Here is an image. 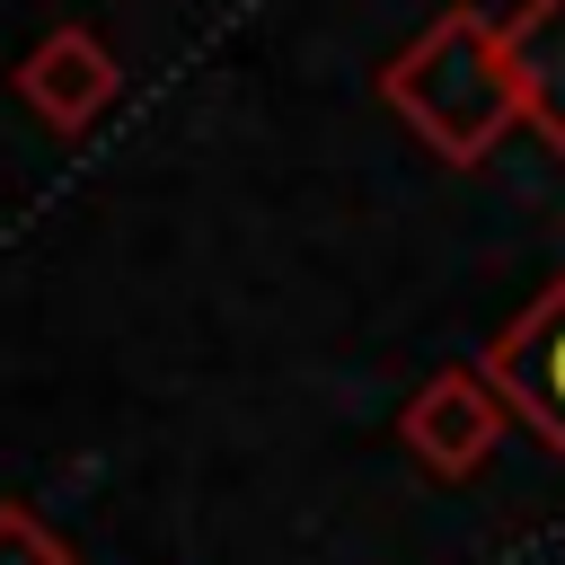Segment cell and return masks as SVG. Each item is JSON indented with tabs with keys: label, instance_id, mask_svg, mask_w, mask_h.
Listing matches in <instances>:
<instances>
[{
	"label": "cell",
	"instance_id": "277c9868",
	"mask_svg": "<svg viewBox=\"0 0 565 565\" xmlns=\"http://www.w3.org/2000/svg\"><path fill=\"white\" fill-rule=\"evenodd\" d=\"M18 88H26V106H35L53 132H79V124H97V115L115 106L124 71H115V53H106L88 26H53V35L18 62Z\"/></svg>",
	"mask_w": 565,
	"mask_h": 565
},
{
	"label": "cell",
	"instance_id": "6da1fadb",
	"mask_svg": "<svg viewBox=\"0 0 565 565\" xmlns=\"http://www.w3.org/2000/svg\"><path fill=\"white\" fill-rule=\"evenodd\" d=\"M388 115L450 168H477L512 124H521V79L503 53V26L477 9H441L388 71H380Z\"/></svg>",
	"mask_w": 565,
	"mask_h": 565
},
{
	"label": "cell",
	"instance_id": "8992f818",
	"mask_svg": "<svg viewBox=\"0 0 565 565\" xmlns=\"http://www.w3.org/2000/svg\"><path fill=\"white\" fill-rule=\"evenodd\" d=\"M0 565H79L26 503H0Z\"/></svg>",
	"mask_w": 565,
	"mask_h": 565
},
{
	"label": "cell",
	"instance_id": "5b68a950",
	"mask_svg": "<svg viewBox=\"0 0 565 565\" xmlns=\"http://www.w3.org/2000/svg\"><path fill=\"white\" fill-rule=\"evenodd\" d=\"M503 53L521 79V124L565 159V0H521L503 18Z\"/></svg>",
	"mask_w": 565,
	"mask_h": 565
},
{
	"label": "cell",
	"instance_id": "7a4b0ae2",
	"mask_svg": "<svg viewBox=\"0 0 565 565\" xmlns=\"http://www.w3.org/2000/svg\"><path fill=\"white\" fill-rule=\"evenodd\" d=\"M477 371H486L494 397H503V406L565 459V274H556V282H547V291H539V300L477 353Z\"/></svg>",
	"mask_w": 565,
	"mask_h": 565
},
{
	"label": "cell",
	"instance_id": "3957f363",
	"mask_svg": "<svg viewBox=\"0 0 565 565\" xmlns=\"http://www.w3.org/2000/svg\"><path fill=\"white\" fill-rule=\"evenodd\" d=\"M503 415H512V406L494 397L486 371H441V380H424V388L406 397L397 433H406V450H415L433 477H468V468L494 450Z\"/></svg>",
	"mask_w": 565,
	"mask_h": 565
}]
</instances>
